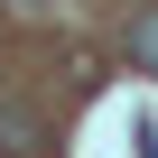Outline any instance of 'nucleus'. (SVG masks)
<instances>
[{
  "label": "nucleus",
  "instance_id": "nucleus-1",
  "mask_svg": "<svg viewBox=\"0 0 158 158\" xmlns=\"http://www.w3.org/2000/svg\"><path fill=\"white\" fill-rule=\"evenodd\" d=\"M28 139H37V121H28V112H0V149H28Z\"/></svg>",
  "mask_w": 158,
  "mask_h": 158
},
{
  "label": "nucleus",
  "instance_id": "nucleus-3",
  "mask_svg": "<svg viewBox=\"0 0 158 158\" xmlns=\"http://www.w3.org/2000/svg\"><path fill=\"white\" fill-rule=\"evenodd\" d=\"M139 158H158V121H139Z\"/></svg>",
  "mask_w": 158,
  "mask_h": 158
},
{
  "label": "nucleus",
  "instance_id": "nucleus-2",
  "mask_svg": "<svg viewBox=\"0 0 158 158\" xmlns=\"http://www.w3.org/2000/svg\"><path fill=\"white\" fill-rule=\"evenodd\" d=\"M139 56H149V65H158V19H149V28H139Z\"/></svg>",
  "mask_w": 158,
  "mask_h": 158
}]
</instances>
